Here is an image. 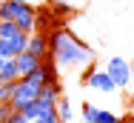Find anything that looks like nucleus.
<instances>
[{"label": "nucleus", "mask_w": 134, "mask_h": 123, "mask_svg": "<svg viewBox=\"0 0 134 123\" xmlns=\"http://www.w3.org/2000/svg\"><path fill=\"white\" fill-rule=\"evenodd\" d=\"M49 54L54 57L57 66H83L94 60V52L86 43H80L69 29H57L49 34Z\"/></svg>", "instance_id": "f257e3e1"}, {"label": "nucleus", "mask_w": 134, "mask_h": 123, "mask_svg": "<svg viewBox=\"0 0 134 123\" xmlns=\"http://www.w3.org/2000/svg\"><path fill=\"white\" fill-rule=\"evenodd\" d=\"M106 74L111 77V83H114L117 89H126V86L131 83V77H134V69H131V63H129L126 57H111L106 63Z\"/></svg>", "instance_id": "f03ea898"}, {"label": "nucleus", "mask_w": 134, "mask_h": 123, "mask_svg": "<svg viewBox=\"0 0 134 123\" xmlns=\"http://www.w3.org/2000/svg\"><path fill=\"white\" fill-rule=\"evenodd\" d=\"M83 80H86V86H91V89H97V92H103V95H111V92L117 89V86L111 83V77L106 74V69H94V66H91Z\"/></svg>", "instance_id": "7ed1b4c3"}, {"label": "nucleus", "mask_w": 134, "mask_h": 123, "mask_svg": "<svg viewBox=\"0 0 134 123\" xmlns=\"http://www.w3.org/2000/svg\"><path fill=\"white\" fill-rule=\"evenodd\" d=\"M29 54H34L37 60H43L46 54H49V37L46 34H40V32H34V34H29V46H26Z\"/></svg>", "instance_id": "20e7f679"}, {"label": "nucleus", "mask_w": 134, "mask_h": 123, "mask_svg": "<svg viewBox=\"0 0 134 123\" xmlns=\"http://www.w3.org/2000/svg\"><path fill=\"white\" fill-rule=\"evenodd\" d=\"M54 112H57V123H74V117H77V112H74L71 100L66 98V95L54 103Z\"/></svg>", "instance_id": "39448f33"}, {"label": "nucleus", "mask_w": 134, "mask_h": 123, "mask_svg": "<svg viewBox=\"0 0 134 123\" xmlns=\"http://www.w3.org/2000/svg\"><path fill=\"white\" fill-rule=\"evenodd\" d=\"M14 63H17V72H20V77H29L31 72H37V69H40V60H37L34 54H29V52L17 54V57H14Z\"/></svg>", "instance_id": "423d86ee"}, {"label": "nucleus", "mask_w": 134, "mask_h": 123, "mask_svg": "<svg viewBox=\"0 0 134 123\" xmlns=\"http://www.w3.org/2000/svg\"><path fill=\"white\" fill-rule=\"evenodd\" d=\"M60 98H63V86H60V80H57V83H46V86L40 89V98L37 100H43L46 106H54Z\"/></svg>", "instance_id": "0eeeda50"}, {"label": "nucleus", "mask_w": 134, "mask_h": 123, "mask_svg": "<svg viewBox=\"0 0 134 123\" xmlns=\"http://www.w3.org/2000/svg\"><path fill=\"white\" fill-rule=\"evenodd\" d=\"M43 109H46V103H43V100H31V103H26L23 109H17V112H23V117L31 123V120H37V117H40V112H43Z\"/></svg>", "instance_id": "6e6552de"}, {"label": "nucleus", "mask_w": 134, "mask_h": 123, "mask_svg": "<svg viewBox=\"0 0 134 123\" xmlns=\"http://www.w3.org/2000/svg\"><path fill=\"white\" fill-rule=\"evenodd\" d=\"M14 80H20L17 63H14V60H6L3 69H0V83H14Z\"/></svg>", "instance_id": "1a4fd4ad"}, {"label": "nucleus", "mask_w": 134, "mask_h": 123, "mask_svg": "<svg viewBox=\"0 0 134 123\" xmlns=\"http://www.w3.org/2000/svg\"><path fill=\"white\" fill-rule=\"evenodd\" d=\"M97 115H100V106H94L91 100H86L80 106V117H83V123H97Z\"/></svg>", "instance_id": "9d476101"}, {"label": "nucleus", "mask_w": 134, "mask_h": 123, "mask_svg": "<svg viewBox=\"0 0 134 123\" xmlns=\"http://www.w3.org/2000/svg\"><path fill=\"white\" fill-rule=\"evenodd\" d=\"M17 83V80H14ZM14 83H0V103H12V95H14Z\"/></svg>", "instance_id": "9b49d317"}, {"label": "nucleus", "mask_w": 134, "mask_h": 123, "mask_svg": "<svg viewBox=\"0 0 134 123\" xmlns=\"http://www.w3.org/2000/svg\"><path fill=\"white\" fill-rule=\"evenodd\" d=\"M114 117H117V115H114L111 109H100V115H97V123H111Z\"/></svg>", "instance_id": "f8f14e48"}, {"label": "nucleus", "mask_w": 134, "mask_h": 123, "mask_svg": "<svg viewBox=\"0 0 134 123\" xmlns=\"http://www.w3.org/2000/svg\"><path fill=\"white\" fill-rule=\"evenodd\" d=\"M12 112H14V106H12V103H0V123L9 120V115H12Z\"/></svg>", "instance_id": "ddd939ff"}, {"label": "nucleus", "mask_w": 134, "mask_h": 123, "mask_svg": "<svg viewBox=\"0 0 134 123\" xmlns=\"http://www.w3.org/2000/svg\"><path fill=\"white\" fill-rule=\"evenodd\" d=\"M6 123H29L26 117H23V112H12V115H9V120Z\"/></svg>", "instance_id": "4468645a"}, {"label": "nucleus", "mask_w": 134, "mask_h": 123, "mask_svg": "<svg viewBox=\"0 0 134 123\" xmlns=\"http://www.w3.org/2000/svg\"><path fill=\"white\" fill-rule=\"evenodd\" d=\"M54 9H57V12H71V9H69V6H66V3H60V0H57V3H54Z\"/></svg>", "instance_id": "2eb2a0df"}, {"label": "nucleus", "mask_w": 134, "mask_h": 123, "mask_svg": "<svg viewBox=\"0 0 134 123\" xmlns=\"http://www.w3.org/2000/svg\"><path fill=\"white\" fill-rule=\"evenodd\" d=\"M111 123H131V120H129V117H114Z\"/></svg>", "instance_id": "dca6fc26"}, {"label": "nucleus", "mask_w": 134, "mask_h": 123, "mask_svg": "<svg viewBox=\"0 0 134 123\" xmlns=\"http://www.w3.org/2000/svg\"><path fill=\"white\" fill-rule=\"evenodd\" d=\"M3 63H6V57H0V69H3Z\"/></svg>", "instance_id": "f3484780"}]
</instances>
